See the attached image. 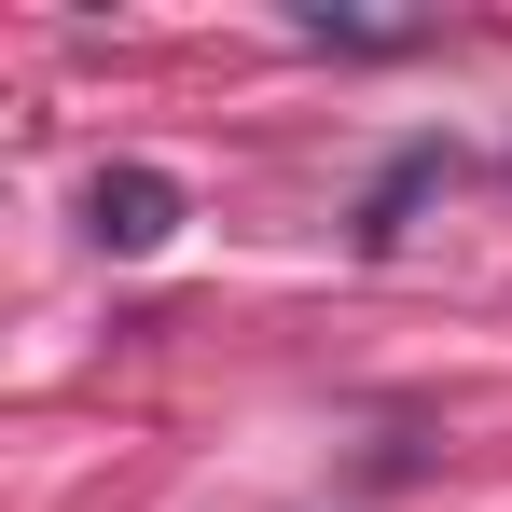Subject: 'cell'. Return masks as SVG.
<instances>
[{"mask_svg":"<svg viewBox=\"0 0 512 512\" xmlns=\"http://www.w3.org/2000/svg\"><path fill=\"white\" fill-rule=\"evenodd\" d=\"M180 222H194L180 167H139V153H125V167H97V180H84V236H97L111 263H153Z\"/></svg>","mask_w":512,"mask_h":512,"instance_id":"6da1fadb","label":"cell"},{"mask_svg":"<svg viewBox=\"0 0 512 512\" xmlns=\"http://www.w3.org/2000/svg\"><path fill=\"white\" fill-rule=\"evenodd\" d=\"M443 180H457V153H443V139L388 153V180H374V194H360V222H346V250H360V263H388V250H402V222H416Z\"/></svg>","mask_w":512,"mask_h":512,"instance_id":"7a4b0ae2","label":"cell"},{"mask_svg":"<svg viewBox=\"0 0 512 512\" xmlns=\"http://www.w3.org/2000/svg\"><path fill=\"white\" fill-rule=\"evenodd\" d=\"M291 28H305V42H333V56H402V42H429L416 14H333V0H305Z\"/></svg>","mask_w":512,"mask_h":512,"instance_id":"3957f363","label":"cell"}]
</instances>
